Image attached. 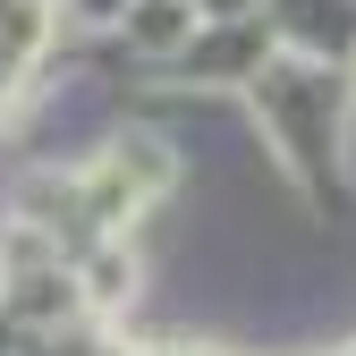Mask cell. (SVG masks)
<instances>
[{
	"label": "cell",
	"instance_id": "6",
	"mask_svg": "<svg viewBox=\"0 0 356 356\" xmlns=\"http://www.w3.org/2000/svg\"><path fill=\"white\" fill-rule=\"evenodd\" d=\"M348 76H356V60H348Z\"/></svg>",
	"mask_w": 356,
	"mask_h": 356
},
{
	"label": "cell",
	"instance_id": "4",
	"mask_svg": "<svg viewBox=\"0 0 356 356\" xmlns=\"http://www.w3.org/2000/svg\"><path fill=\"white\" fill-rule=\"evenodd\" d=\"M289 51H323V60H356V0H263Z\"/></svg>",
	"mask_w": 356,
	"mask_h": 356
},
{
	"label": "cell",
	"instance_id": "2",
	"mask_svg": "<svg viewBox=\"0 0 356 356\" xmlns=\"http://www.w3.org/2000/svg\"><path fill=\"white\" fill-rule=\"evenodd\" d=\"M272 51H280L272 9H254V17H204L145 85H178V94H246Z\"/></svg>",
	"mask_w": 356,
	"mask_h": 356
},
{
	"label": "cell",
	"instance_id": "5",
	"mask_svg": "<svg viewBox=\"0 0 356 356\" xmlns=\"http://www.w3.org/2000/svg\"><path fill=\"white\" fill-rule=\"evenodd\" d=\"M195 9H204V17H254L263 0H195Z\"/></svg>",
	"mask_w": 356,
	"mask_h": 356
},
{
	"label": "cell",
	"instance_id": "3",
	"mask_svg": "<svg viewBox=\"0 0 356 356\" xmlns=\"http://www.w3.org/2000/svg\"><path fill=\"white\" fill-rule=\"evenodd\" d=\"M204 26V9H195V0H127V9L111 17V34H119V51L127 60H136V85L178 51V42H187Z\"/></svg>",
	"mask_w": 356,
	"mask_h": 356
},
{
	"label": "cell",
	"instance_id": "1",
	"mask_svg": "<svg viewBox=\"0 0 356 356\" xmlns=\"http://www.w3.org/2000/svg\"><path fill=\"white\" fill-rule=\"evenodd\" d=\"M246 119L272 145V161L297 178L305 204H323V212L356 204V187H348V170H356V76H348V60L280 42L263 60V76L246 85Z\"/></svg>",
	"mask_w": 356,
	"mask_h": 356
}]
</instances>
